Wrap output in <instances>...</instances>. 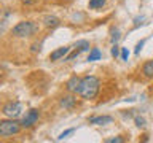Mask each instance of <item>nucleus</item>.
Here are the masks:
<instances>
[{"label":"nucleus","mask_w":153,"mask_h":143,"mask_svg":"<svg viewBox=\"0 0 153 143\" xmlns=\"http://www.w3.org/2000/svg\"><path fill=\"white\" fill-rule=\"evenodd\" d=\"M74 48H78V49H81V51H88L91 48V45H89L88 40H80V41H76L74 45Z\"/></svg>","instance_id":"13"},{"label":"nucleus","mask_w":153,"mask_h":143,"mask_svg":"<svg viewBox=\"0 0 153 143\" xmlns=\"http://www.w3.org/2000/svg\"><path fill=\"white\" fill-rule=\"evenodd\" d=\"M69 51H70V48L69 46H62V48H57V49H54L50 54V60H59V59H64V57L69 54Z\"/></svg>","instance_id":"7"},{"label":"nucleus","mask_w":153,"mask_h":143,"mask_svg":"<svg viewBox=\"0 0 153 143\" xmlns=\"http://www.w3.org/2000/svg\"><path fill=\"white\" fill-rule=\"evenodd\" d=\"M75 132V129H67V130H64V132H62V133H59V137H57V140H64V138H67V137H69L70 135V133H74Z\"/></svg>","instance_id":"16"},{"label":"nucleus","mask_w":153,"mask_h":143,"mask_svg":"<svg viewBox=\"0 0 153 143\" xmlns=\"http://www.w3.org/2000/svg\"><path fill=\"white\" fill-rule=\"evenodd\" d=\"M2 114L7 118H18L21 114V103L19 102H7L2 107Z\"/></svg>","instance_id":"4"},{"label":"nucleus","mask_w":153,"mask_h":143,"mask_svg":"<svg viewBox=\"0 0 153 143\" xmlns=\"http://www.w3.org/2000/svg\"><path fill=\"white\" fill-rule=\"evenodd\" d=\"M113 121L112 116H93L89 118V124H94V126H107V124H110Z\"/></svg>","instance_id":"9"},{"label":"nucleus","mask_w":153,"mask_h":143,"mask_svg":"<svg viewBox=\"0 0 153 143\" xmlns=\"http://www.w3.org/2000/svg\"><path fill=\"white\" fill-rule=\"evenodd\" d=\"M134 122H136L137 127H145V119H143L142 116H136L134 118Z\"/></svg>","instance_id":"17"},{"label":"nucleus","mask_w":153,"mask_h":143,"mask_svg":"<svg viewBox=\"0 0 153 143\" xmlns=\"http://www.w3.org/2000/svg\"><path fill=\"white\" fill-rule=\"evenodd\" d=\"M22 124L16 121L14 118H10V119H3L0 121V137L7 138V137H13V135H18L21 132Z\"/></svg>","instance_id":"3"},{"label":"nucleus","mask_w":153,"mask_h":143,"mask_svg":"<svg viewBox=\"0 0 153 143\" xmlns=\"http://www.w3.org/2000/svg\"><path fill=\"white\" fill-rule=\"evenodd\" d=\"M112 56H113V57H118V56H120V48H118L117 43H115L113 48H112Z\"/></svg>","instance_id":"21"},{"label":"nucleus","mask_w":153,"mask_h":143,"mask_svg":"<svg viewBox=\"0 0 153 143\" xmlns=\"http://www.w3.org/2000/svg\"><path fill=\"white\" fill-rule=\"evenodd\" d=\"M80 83H81V78H80V76H76V75H74L65 83V89L69 91V92H76L78 88H80Z\"/></svg>","instance_id":"8"},{"label":"nucleus","mask_w":153,"mask_h":143,"mask_svg":"<svg viewBox=\"0 0 153 143\" xmlns=\"http://www.w3.org/2000/svg\"><path fill=\"white\" fill-rule=\"evenodd\" d=\"M105 5V0H89V8L91 10H99Z\"/></svg>","instance_id":"14"},{"label":"nucleus","mask_w":153,"mask_h":143,"mask_svg":"<svg viewBox=\"0 0 153 143\" xmlns=\"http://www.w3.org/2000/svg\"><path fill=\"white\" fill-rule=\"evenodd\" d=\"M38 118H40V111H38V110H35V108L29 110V111L26 113V116H24L22 121H21L22 127H24V129H30V127H33V126H35V124L38 122Z\"/></svg>","instance_id":"5"},{"label":"nucleus","mask_w":153,"mask_h":143,"mask_svg":"<svg viewBox=\"0 0 153 143\" xmlns=\"http://www.w3.org/2000/svg\"><path fill=\"white\" fill-rule=\"evenodd\" d=\"M143 45H145V40H140V41H139L137 45H136V49H134V52H136V54H139V52L142 51V48H143Z\"/></svg>","instance_id":"19"},{"label":"nucleus","mask_w":153,"mask_h":143,"mask_svg":"<svg viewBox=\"0 0 153 143\" xmlns=\"http://www.w3.org/2000/svg\"><path fill=\"white\" fill-rule=\"evenodd\" d=\"M59 24H61V21L56 16H46L45 19H43V26L48 27V29H54V27L59 26Z\"/></svg>","instance_id":"11"},{"label":"nucleus","mask_w":153,"mask_h":143,"mask_svg":"<svg viewBox=\"0 0 153 143\" xmlns=\"http://www.w3.org/2000/svg\"><path fill=\"white\" fill-rule=\"evenodd\" d=\"M100 57H102V52H100L97 48H91V52H89V56H88V62H94V60H99Z\"/></svg>","instance_id":"12"},{"label":"nucleus","mask_w":153,"mask_h":143,"mask_svg":"<svg viewBox=\"0 0 153 143\" xmlns=\"http://www.w3.org/2000/svg\"><path fill=\"white\" fill-rule=\"evenodd\" d=\"M59 105L62 108H65V110H72L76 105V99L70 94H67V95H62V97L59 99Z\"/></svg>","instance_id":"6"},{"label":"nucleus","mask_w":153,"mask_h":143,"mask_svg":"<svg viewBox=\"0 0 153 143\" xmlns=\"http://www.w3.org/2000/svg\"><path fill=\"white\" fill-rule=\"evenodd\" d=\"M124 138L123 137H115V138H108V140H105V143H123Z\"/></svg>","instance_id":"18"},{"label":"nucleus","mask_w":153,"mask_h":143,"mask_svg":"<svg viewBox=\"0 0 153 143\" xmlns=\"http://www.w3.org/2000/svg\"><path fill=\"white\" fill-rule=\"evenodd\" d=\"M99 89H100V80L94 75H86L81 78V83H80V88L76 91V94L85 100H93L97 97Z\"/></svg>","instance_id":"1"},{"label":"nucleus","mask_w":153,"mask_h":143,"mask_svg":"<svg viewBox=\"0 0 153 143\" xmlns=\"http://www.w3.org/2000/svg\"><path fill=\"white\" fill-rule=\"evenodd\" d=\"M142 75L145 78H153V59L147 60L145 64L142 65Z\"/></svg>","instance_id":"10"},{"label":"nucleus","mask_w":153,"mask_h":143,"mask_svg":"<svg viewBox=\"0 0 153 143\" xmlns=\"http://www.w3.org/2000/svg\"><path fill=\"white\" fill-rule=\"evenodd\" d=\"M81 52H83L81 49H78V48H75V49H74V51H72V52H70L69 56L65 57V62H70V60H74L75 57H78V56L81 54Z\"/></svg>","instance_id":"15"},{"label":"nucleus","mask_w":153,"mask_h":143,"mask_svg":"<svg viewBox=\"0 0 153 143\" xmlns=\"http://www.w3.org/2000/svg\"><path fill=\"white\" fill-rule=\"evenodd\" d=\"M21 2H22L24 5H33V3L37 2V0H21Z\"/></svg>","instance_id":"23"},{"label":"nucleus","mask_w":153,"mask_h":143,"mask_svg":"<svg viewBox=\"0 0 153 143\" xmlns=\"http://www.w3.org/2000/svg\"><path fill=\"white\" fill-rule=\"evenodd\" d=\"M128 57H129V51L126 48H121V60H128Z\"/></svg>","instance_id":"22"},{"label":"nucleus","mask_w":153,"mask_h":143,"mask_svg":"<svg viewBox=\"0 0 153 143\" xmlns=\"http://www.w3.org/2000/svg\"><path fill=\"white\" fill-rule=\"evenodd\" d=\"M37 32H38V26L35 22H32V21L18 22L16 26L13 27V30H11V33L16 38H27V37H32L33 33H37Z\"/></svg>","instance_id":"2"},{"label":"nucleus","mask_w":153,"mask_h":143,"mask_svg":"<svg viewBox=\"0 0 153 143\" xmlns=\"http://www.w3.org/2000/svg\"><path fill=\"white\" fill-rule=\"evenodd\" d=\"M118 40H120V32H118V29H115V30H112V41L117 43Z\"/></svg>","instance_id":"20"}]
</instances>
